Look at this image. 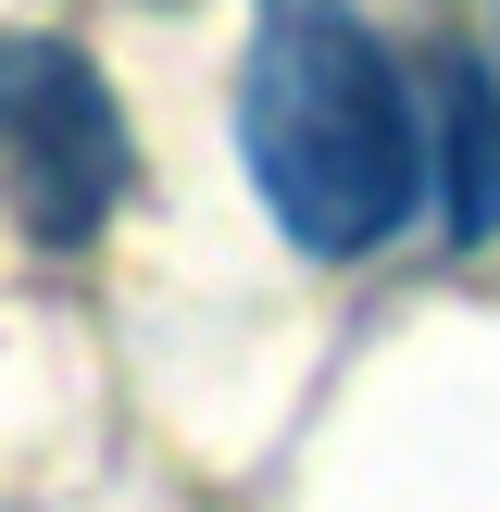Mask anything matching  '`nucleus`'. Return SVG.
Returning a JSON list of instances; mask_svg holds the SVG:
<instances>
[{
    "instance_id": "3",
    "label": "nucleus",
    "mask_w": 500,
    "mask_h": 512,
    "mask_svg": "<svg viewBox=\"0 0 500 512\" xmlns=\"http://www.w3.org/2000/svg\"><path fill=\"white\" fill-rule=\"evenodd\" d=\"M425 163L450 175V238H500V88L488 63H438V150Z\"/></svg>"
},
{
    "instance_id": "1",
    "label": "nucleus",
    "mask_w": 500,
    "mask_h": 512,
    "mask_svg": "<svg viewBox=\"0 0 500 512\" xmlns=\"http://www.w3.org/2000/svg\"><path fill=\"white\" fill-rule=\"evenodd\" d=\"M238 150L263 213L313 263H363L425 200V125L388 38L350 0H250L238 50Z\"/></svg>"
},
{
    "instance_id": "2",
    "label": "nucleus",
    "mask_w": 500,
    "mask_h": 512,
    "mask_svg": "<svg viewBox=\"0 0 500 512\" xmlns=\"http://www.w3.org/2000/svg\"><path fill=\"white\" fill-rule=\"evenodd\" d=\"M0 175L38 250H88L125 200V113L88 50L63 38H0Z\"/></svg>"
}]
</instances>
